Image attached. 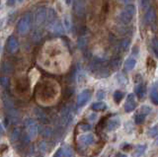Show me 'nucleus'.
Segmentation results:
<instances>
[{
  "label": "nucleus",
  "mask_w": 158,
  "mask_h": 157,
  "mask_svg": "<svg viewBox=\"0 0 158 157\" xmlns=\"http://www.w3.org/2000/svg\"><path fill=\"white\" fill-rule=\"evenodd\" d=\"M65 3H66V5H71V3H72V0H65Z\"/></svg>",
  "instance_id": "f704fd0d"
},
{
  "label": "nucleus",
  "mask_w": 158,
  "mask_h": 157,
  "mask_svg": "<svg viewBox=\"0 0 158 157\" xmlns=\"http://www.w3.org/2000/svg\"><path fill=\"white\" fill-rule=\"evenodd\" d=\"M16 2V0H7V5L8 6H12Z\"/></svg>",
  "instance_id": "473e14b6"
},
{
  "label": "nucleus",
  "mask_w": 158,
  "mask_h": 157,
  "mask_svg": "<svg viewBox=\"0 0 158 157\" xmlns=\"http://www.w3.org/2000/svg\"><path fill=\"white\" fill-rule=\"evenodd\" d=\"M48 18V11L46 7H40L38 10L35 13L34 16V21H35V25L37 28L42 27L44 22L47 21Z\"/></svg>",
  "instance_id": "7ed1b4c3"
},
{
  "label": "nucleus",
  "mask_w": 158,
  "mask_h": 157,
  "mask_svg": "<svg viewBox=\"0 0 158 157\" xmlns=\"http://www.w3.org/2000/svg\"><path fill=\"white\" fill-rule=\"evenodd\" d=\"M91 98V92L90 90H84L77 97V106L81 108L87 104V102L90 100Z\"/></svg>",
  "instance_id": "6e6552de"
},
{
  "label": "nucleus",
  "mask_w": 158,
  "mask_h": 157,
  "mask_svg": "<svg viewBox=\"0 0 158 157\" xmlns=\"http://www.w3.org/2000/svg\"><path fill=\"white\" fill-rule=\"evenodd\" d=\"M135 65H136V60H135V58H133V57L127 58V60L125 61V64H123L126 71H131V70H132L133 68L135 67Z\"/></svg>",
  "instance_id": "ddd939ff"
},
{
  "label": "nucleus",
  "mask_w": 158,
  "mask_h": 157,
  "mask_svg": "<svg viewBox=\"0 0 158 157\" xmlns=\"http://www.w3.org/2000/svg\"><path fill=\"white\" fill-rule=\"evenodd\" d=\"M117 157H127V155L123 154V153H118V154H117Z\"/></svg>",
  "instance_id": "72a5a7b5"
},
{
  "label": "nucleus",
  "mask_w": 158,
  "mask_h": 157,
  "mask_svg": "<svg viewBox=\"0 0 158 157\" xmlns=\"http://www.w3.org/2000/svg\"><path fill=\"white\" fill-rule=\"evenodd\" d=\"M53 157H62V153H61V148H59L56 153H54Z\"/></svg>",
  "instance_id": "2f4dec72"
},
{
  "label": "nucleus",
  "mask_w": 158,
  "mask_h": 157,
  "mask_svg": "<svg viewBox=\"0 0 158 157\" xmlns=\"http://www.w3.org/2000/svg\"><path fill=\"white\" fill-rule=\"evenodd\" d=\"M31 14L26 13L25 15L20 19V21L17 24V29L18 32L21 34V35H25L30 31V28H31Z\"/></svg>",
  "instance_id": "f03ea898"
},
{
  "label": "nucleus",
  "mask_w": 158,
  "mask_h": 157,
  "mask_svg": "<svg viewBox=\"0 0 158 157\" xmlns=\"http://www.w3.org/2000/svg\"><path fill=\"white\" fill-rule=\"evenodd\" d=\"M137 106V103L135 101V94H128L127 97V100H126V103H125V112L127 113H131L132 111L135 110V108Z\"/></svg>",
  "instance_id": "0eeeda50"
},
{
  "label": "nucleus",
  "mask_w": 158,
  "mask_h": 157,
  "mask_svg": "<svg viewBox=\"0 0 158 157\" xmlns=\"http://www.w3.org/2000/svg\"><path fill=\"white\" fill-rule=\"evenodd\" d=\"M25 126L27 127V131H28V135L31 139L36 138V136L38 135V125L37 122H35L33 119H27L25 121Z\"/></svg>",
  "instance_id": "20e7f679"
},
{
  "label": "nucleus",
  "mask_w": 158,
  "mask_h": 157,
  "mask_svg": "<svg viewBox=\"0 0 158 157\" xmlns=\"http://www.w3.org/2000/svg\"><path fill=\"white\" fill-rule=\"evenodd\" d=\"M150 99L154 105H158V90L155 87H153L150 92Z\"/></svg>",
  "instance_id": "6ab92c4d"
},
{
  "label": "nucleus",
  "mask_w": 158,
  "mask_h": 157,
  "mask_svg": "<svg viewBox=\"0 0 158 157\" xmlns=\"http://www.w3.org/2000/svg\"><path fill=\"white\" fill-rule=\"evenodd\" d=\"M135 94L136 96L139 98V99H143L145 97V93H146V89H145V86L143 84H138L135 87Z\"/></svg>",
  "instance_id": "2eb2a0df"
},
{
  "label": "nucleus",
  "mask_w": 158,
  "mask_h": 157,
  "mask_svg": "<svg viewBox=\"0 0 158 157\" xmlns=\"http://www.w3.org/2000/svg\"><path fill=\"white\" fill-rule=\"evenodd\" d=\"M145 150H146V144L137 145L135 148V151H133L132 154H133V156H135V157H140L145 152Z\"/></svg>",
  "instance_id": "dca6fc26"
},
{
  "label": "nucleus",
  "mask_w": 158,
  "mask_h": 157,
  "mask_svg": "<svg viewBox=\"0 0 158 157\" xmlns=\"http://www.w3.org/2000/svg\"><path fill=\"white\" fill-rule=\"evenodd\" d=\"M2 72L4 73H11L12 70H13V67L11 66V64L8 62H4L2 64V68H1Z\"/></svg>",
  "instance_id": "4be33fe9"
},
{
  "label": "nucleus",
  "mask_w": 158,
  "mask_h": 157,
  "mask_svg": "<svg viewBox=\"0 0 158 157\" xmlns=\"http://www.w3.org/2000/svg\"><path fill=\"white\" fill-rule=\"evenodd\" d=\"M105 96H106V94H105V92H104V91H99L97 93V98L99 100H103L104 98H105Z\"/></svg>",
  "instance_id": "c756f323"
},
{
  "label": "nucleus",
  "mask_w": 158,
  "mask_h": 157,
  "mask_svg": "<svg viewBox=\"0 0 158 157\" xmlns=\"http://www.w3.org/2000/svg\"><path fill=\"white\" fill-rule=\"evenodd\" d=\"M20 134H21V131H20V130L18 129V127H16V129H15V130H13V132H12V135H11V139H12V141L19 139V137H20Z\"/></svg>",
  "instance_id": "b1692460"
},
{
  "label": "nucleus",
  "mask_w": 158,
  "mask_h": 157,
  "mask_svg": "<svg viewBox=\"0 0 158 157\" xmlns=\"http://www.w3.org/2000/svg\"><path fill=\"white\" fill-rule=\"evenodd\" d=\"M120 126H121V120L118 119V118L115 117V118H112V119L107 122L106 130L108 131H111L114 130H117Z\"/></svg>",
  "instance_id": "9b49d317"
},
{
  "label": "nucleus",
  "mask_w": 158,
  "mask_h": 157,
  "mask_svg": "<svg viewBox=\"0 0 158 157\" xmlns=\"http://www.w3.org/2000/svg\"><path fill=\"white\" fill-rule=\"evenodd\" d=\"M94 135L92 134H84L78 136L77 138V142L78 144L82 146V147H88L91 144H93L94 142Z\"/></svg>",
  "instance_id": "423d86ee"
},
{
  "label": "nucleus",
  "mask_w": 158,
  "mask_h": 157,
  "mask_svg": "<svg viewBox=\"0 0 158 157\" xmlns=\"http://www.w3.org/2000/svg\"><path fill=\"white\" fill-rule=\"evenodd\" d=\"M56 18H57V17H56V11H54L52 8L48 9V18H47L48 26L52 25V23L56 22V21L57 20Z\"/></svg>",
  "instance_id": "4468645a"
},
{
  "label": "nucleus",
  "mask_w": 158,
  "mask_h": 157,
  "mask_svg": "<svg viewBox=\"0 0 158 157\" xmlns=\"http://www.w3.org/2000/svg\"><path fill=\"white\" fill-rule=\"evenodd\" d=\"M155 144H158V138H157V140L155 141Z\"/></svg>",
  "instance_id": "58836bf2"
},
{
  "label": "nucleus",
  "mask_w": 158,
  "mask_h": 157,
  "mask_svg": "<svg viewBox=\"0 0 158 157\" xmlns=\"http://www.w3.org/2000/svg\"><path fill=\"white\" fill-rule=\"evenodd\" d=\"M63 26L66 30H69L71 27V20H70V18H69V16L67 15V14L63 16Z\"/></svg>",
  "instance_id": "412c9836"
},
{
  "label": "nucleus",
  "mask_w": 158,
  "mask_h": 157,
  "mask_svg": "<svg viewBox=\"0 0 158 157\" xmlns=\"http://www.w3.org/2000/svg\"><path fill=\"white\" fill-rule=\"evenodd\" d=\"M61 153H62V157H71L74 154V152L70 146L64 144L61 147Z\"/></svg>",
  "instance_id": "f3484780"
},
{
  "label": "nucleus",
  "mask_w": 158,
  "mask_h": 157,
  "mask_svg": "<svg viewBox=\"0 0 158 157\" xmlns=\"http://www.w3.org/2000/svg\"><path fill=\"white\" fill-rule=\"evenodd\" d=\"M118 81H120V83L122 85H125L126 83L127 82V80L125 78V76H123V74H118Z\"/></svg>",
  "instance_id": "bb28decb"
},
{
  "label": "nucleus",
  "mask_w": 158,
  "mask_h": 157,
  "mask_svg": "<svg viewBox=\"0 0 158 157\" xmlns=\"http://www.w3.org/2000/svg\"><path fill=\"white\" fill-rule=\"evenodd\" d=\"M135 11H136L135 6L131 5V4H128V5H127L121 11L118 18H120V20L125 24V25H128V24L132 21L133 17H135Z\"/></svg>",
  "instance_id": "f257e3e1"
},
{
  "label": "nucleus",
  "mask_w": 158,
  "mask_h": 157,
  "mask_svg": "<svg viewBox=\"0 0 158 157\" xmlns=\"http://www.w3.org/2000/svg\"><path fill=\"white\" fill-rule=\"evenodd\" d=\"M72 108L70 109L69 107H65L61 112V121L63 125H67L69 122L72 120Z\"/></svg>",
  "instance_id": "1a4fd4ad"
},
{
  "label": "nucleus",
  "mask_w": 158,
  "mask_h": 157,
  "mask_svg": "<svg viewBox=\"0 0 158 157\" xmlns=\"http://www.w3.org/2000/svg\"><path fill=\"white\" fill-rule=\"evenodd\" d=\"M145 18H146V21L148 23H150V22H152L153 20H154V15L152 14V15L150 16V11H148L147 14H146V16H145Z\"/></svg>",
  "instance_id": "c85d7f7f"
},
{
  "label": "nucleus",
  "mask_w": 158,
  "mask_h": 157,
  "mask_svg": "<svg viewBox=\"0 0 158 157\" xmlns=\"http://www.w3.org/2000/svg\"><path fill=\"white\" fill-rule=\"evenodd\" d=\"M130 43H131V42L128 41V40H127V41H125V42H123V43H122L123 50V51H126L127 48H128V46H130Z\"/></svg>",
  "instance_id": "7c9ffc66"
},
{
  "label": "nucleus",
  "mask_w": 158,
  "mask_h": 157,
  "mask_svg": "<svg viewBox=\"0 0 158 157\" xmlns=\"http://www.w3.org/2000/svg\"><path fill=\"white\" fill-rule=\"evenodd\" d=\"M157 135H158V125L152 126L151 129H149V130H148V136L155 137Z\"/></svg>",
  "instance_id": "5701e85b"
},
{
  "label": "nucleus",
  "mask_w": 158,
  "mask_h": 157,
  "mask_svg": "<svg viewBox=\"0 0 158 157\" xmlns=\"http://www.w3.org/2000/svg\"><path fill=\"white\" fill-rule=\"evenodd\" d=\"M1 84H2V86L3 87H6L7 85H8V82H9V78L8 77H6V76H3V77H1Z\"/></svg>",
  "instance_id": "cd10ccee"
},
{
  "label": "nucleus",
  "mask_w": 158,
  "mask_h": 157,
  "mask_svg": "<svg viewBox=\"0 0 158 157\" xmlns=\"http://www.w3.org/2000/svg\"><path fill=\"white\" fill-rule=\"evenodd\" d=\"M91 108L95 111H103L107 109V105H106V103H104V102H95L92 104Z\"/></svg>",
  "instance_id": "a211bd4d"
},
{
  "label": "nucleus",
  "mask_w": 158,
  "mask_h": 157,
  "mask_svg": "<svg viewBox=\"0 0 158 157\" xmlns=\"http://www.w3.org/2000/svg\"><path fill=\"white\" fill-rule=\"evenodd\" d=\"M123 97H125V94H123V92H122L120 90H117V91H115V93H114V100H115L117 104H118V103L123 100Z\"/></svg>",
  "instance_id": "aec40b11"
},
{
  "label": "nucleus",
  "mask_w": 158,
  "mask_h": 157,
  "mask_svg": "<svg viewBox=\"0 0 158 157\" xmlns=\"http://www.w3.org/2000/svg\"><path fill=\"white\" fill-rule=\"evenodd\" d=\"M130 1H131V0H120V2H122V3H127Z\"/></svg>",
  "instance_id": "e433bc0d"
},
{
  "label": "nucleus",
  "mask_w": 158,
  "mask_h": 157,
  "mask_svg": "<svg viewBox=\"0 0 158 157\" xmlns=\"http://www.w3.org/2000/svg\"><path fill=\"white\" fill-rule=\"evenodd\" d=\"M52 129H51V127H49V126H46V127H44V130L42 131V134L44 136V137H49V136H51L52 135Z\"/></svg>",
  "instance_id": "393cba45"
},
{
  "label": "nucleus",
  "mask_w": 158,
  "mask_h": 157,
  "mask_svg": "<svg viewBox=\"0 0 158 157\" xmlns=\"http://www.w3.org/2000/svg\"><path fill=\"white\" fill-rule=\"evenodd\" d=\"M79 130H80L81 131H89L91 130V126L87 125V124H83L81 126H79Z\"/></svg>",
  "instance_id": "a878e982"
},
{
  "label": "nucleus",
  "mask_w": 158,
  "mask_h": 157,
  "mask_svg": "<svg viewBox=\"0 0 158 157\" xmlns=\"http://www.w3.org/2000/svg\"><path fill=\"white\" fill-rule=\"evenodd\" d=\"M17 1H18L19 3H22V2L24 1V0H17Z\"/></svg>",
  "instance_id": "4c0bfd02"
},
{
  "label": "nucleus",
  "mask_w": 158,
  "mask_h": 157,
  "mask_svg": "<svg viewBox=\"0 0 158 157\" xmlns=\"http://www.w3.org/2000/svg\"><path fill=\"white\" fill-rule=\"evenodd\" d=\"M48 29L52 33H56V34H62L63 33V27L61 25V23L58 20H56L54 23H52V25H49Z\"/></svg>",
  "instance_id": "f8f14e48"
},
{
  "label": "nucleus",
  "mask_w": 158,
  "mask_h": 157,
  "mask_svg": "<svg viewBox=\"0 0 158 157\" xmlns=\"http://www.w3.org/2000/svg\"><path fill=\"white\" fill-rule=\"evenodd\" d=\"M8 51L10 53H15L17 52L18 48H19V43L18 40L15 37L11 36L8 39Z\"/></svg>",
  "instance_id": "9d476101"
},
{
  "label": "nucleus",
  "mask_w": 158,
  "mask_h": 157,
  "mask_svg": "<svg viewBox=\"0 0 158 157\" xmlns=\"http://www.w3.org/2000/svg\"><path fill=\"white\" fill-rule=\"evenodd\" d=\"M150 112H151V108L149 106L144 105V106L140 107V109L138 110V112L135 115V124H137V125L142 124V122H144L145 118L147 117V115L149 114Z\"/></svg>",
  "instance_id": "39448f33"
},
{
  "label": "nucleus",
  "mask_w": 158,
  "mask_h": 157,
  "mask_svg": "<svg viewBox=\"0 0 158 157\" xmlns=\"http://www.w3.org/2000/svg\"><path fill=\"white\" fill-rule=\"evenodd\" d=\"M154 48H155V50L158 52V41H156V42L154 43Z\"/></svg>",
  "instance_id": "c9c22d12"
}]
</instances>
